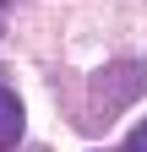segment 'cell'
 Returning a JSON list of instances; mask_svg holds the SVG:
<instances>
[{
  "label": "cell",
  "mask_w": 147,
  "mask_h": 152,
  "mask_svg": "<svg viewBox=\"0 0 147 152\" xmlns=\"http://www.w3.org/2000/svg\"><path fill=\"white\" fill-rule=\"evenodd\" d=\"M142 92H147V65H136V60L98 65L93 82H87V125H109L120 109H131Z\"/></svg>",
  "instance_id": "6da1fadb"
},
{
  "label": "cell",
  "mask_w": 147,
  "mask_h": 152,
  "mask_svg": "<svg viewBox=\"0 0 147 152\" xmlns=\"http://www.w3.org/2000/svg\"><path fill=\"white\" fill-rule=\"evenodd\" d=\"M22 130H27L22 98H16L11 87H0V152H16V147H22Z\"/></svg>",
  "instance_id": "7a4b0ae2"
},
{
  "label": "cell",
  "mask_w": 147,
  "mask_h": 152,
  "mask_svg": "<svg viewBox=\"0 0 147 152\" xmlns=\"http://www.w3.org/2000/svg\"><path fill=\"white\" fill-rule=\"evenodd\" d=\"M120 152H147V120L131 130V136H125V147H120Z\"/></svg>",
  "instance_id": "3957f363"
},
{
  "label": "cell",
  "mask_w": 147,
  "mask_h": 152,
  "mask_svg": "<svg viewBox=\"0 0 147 152\" xmlns=\"http://www.w3.org/2000/svg\"><path fill=\"white\" fill-rule=\"evenodd\" d=\"M0 27H6V0H0Z\"/></svg>",
  "instance_id": "277c9868"
}]
</instances>
